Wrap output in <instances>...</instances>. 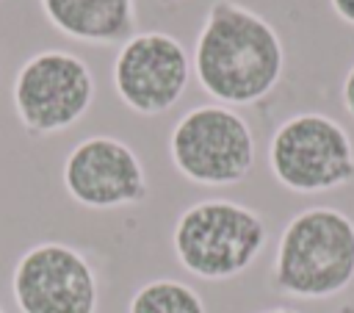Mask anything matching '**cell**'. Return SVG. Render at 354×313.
I'll return each instance as SVG.
<instances>
[{"mask_svg": "<svg viewBox=\"0 0 354 313\" xmlns=\"http://www.w3.org/2000/svg\"><path fill=\"white\" fill-rule=\"evenodd\" d=\"M39 8L61 36L80 44L111 47L136 33V0H39Z\"/></svg>", "mask_w": 354, "mask_h": 313, "instance_id": "10", "label": "cell"}, {"mask_svg": "<svg viewBox=\"0 0 354 313\" xmlns=\"http://www.w3.org/2000/svg\"><path fill=\"white\" fill-rule=\"evenodd\" d=\"M97 94L91 66L69 50H36L28 55L11 86L17 122L33 138L55 136L77 125Z\"/></svg>", "mask_w": 354, "mask_h": 313, "instance_id": "6", "label": "cell"}, {"mask_svg": "<svg viewBox=\"0 0 354 313\" xmlns=\"http://www.w3.org/2000/svg\"><path fill=\"white\" fill-rule=\"evenodd\" d=\"M268 169L293 194H324L354 183V144L348 130L321 114L301 111L277 125L268 141Z\"/></svg>", "mask_w": 354, "mask_h": 313, "instance_id": "5", "label": "cell"}, {"mask_svg": "<svg viewBox=\"0 0 354 313\" xmlns=\"http://www.w3.org/2000/svg\"><path fill=\"white\" fill-rule=\"evenodd\" d=\"M329 6H332L337 19H343L346 25L354 28V0H329Z\"/></svg>", "mask_w": 354, "mask_h": 313, "instance_id": "13", "label": "cell"}, {"mask_svg": "<svg viewBox=\"0 0 354 313\" xmlns=\"http://www.w3.org/2000/svg\"><path fill=\"white\" fill-rule=\"evenodd\" d=\"M11 296L19 313H97L100 280L72 244L39 241L17 258Z\"/></svg>", "mask_w": 354, "mask_h": 313, "instance_id": "8", "label": "cell"}, {"mask_svg": "<svg viewBox=\"0 0 354 313\" xmlns=\"http://www.w3.org/2000/svg\"><path fill=\"white\" fill-rule=\"evenodd\" d=\"M0 313H6V307H3V305H0Z\"/></svg>", "mask_w": 354, "mask_h": 313, "instance_id": "15", "label": "cell"}, {"mask_svg": "<svg viewBox=\"0 0 354 313\" xmlns=\"http://www.w3.org/2000/svg\"><path fill=\"white\" fill-rule=\"evenodd\" d=\"M340 102H343L346 114L354 119V64H351L348 72L343 75V83H340Z\"/></svg>", "mask_w": 354, "mask_h": 313, "instance_id": "12", "label": "cell"}, {"mask_svg": "<svg viewBox=\"0 0 354 313\" xmlns=\"http://www.w3.org/2000/svg\"><path fill=\"white\" fill-rule=\"evenodd\" d=\"M61 183L66 197L88 211L130 208L149 197L138 152L116 136L80 138L64 158Z\"/></svg>", "mask_w": 354, "mask_h": 313, "instance_id": "9", "label": "cell"}, {"mask_svg": "<svg viewBox=\"0 0 354 313\" xmlns=\"http://www.w3.org/2000/svg\"><path fill=\"white\" fill-rule=\"evenodd\" d=\"M254 133L227 105L205 102L185 111L169 133V158L180 177L205 188L246 180L254 166Z\"/></svg>", "mask_w": 354, "mask_h": 313, "instance_id": "4", "label": "cell"}, {"mask_svg": "<svg viewBox=\"0 0 354 313\" xmlns=\"http://www.w3.org/2000/svg\"><path fill=\"white\" fill-rule=\"evenodd\" d=\"M257 313H301V310H296V307H285V305H277V307H263V310H257Z\"/></svg>", "mask_w": 354, "mask_h": 313, "instance_id": "14", "label": "cell"}, {"mask_svg": "<svg viewBox=\"0 0 354 313\" xmlns=\"http://www.w3.org/2000/svg\"><path fill=\"white\" fill-rule=\"evenodd\" d=\"M266 219L235 199L207 197L188 205L171 230V252L177 263L207 283L243 274L266 249Z\"/></svg>", "mask_w": 354, "mask_h": 313, "instance_id": "3", "label": "cell"}, {"mask_svg": "<svg viewBox=\"0 0 354 313\" xmlns=\"http://www.w3.org/2000/svg\"><path fill=\"white\" fill-rule=\"evenodd\" d=\"M199 89L227 108L257 105L282 80L285 47L277 28L238 0H213L191 50Z\"/></svg>", "mask_w": 354, "mask_h": 313, "instance_id": "1", "label": "cell"}, {"mask_svg": "<svg viewBox=\"0 0 354 313\" xmlns=\"http://www.w3.org/2000/svg\"><path fill=\"white\" fill-rule=\"evenodd\" d=\"M127 313H207V307L194 285L174 277H155L133 291Z\"/></svg>", "mask_w": 354, "mask_h": 313, "instance_id": "11", "label": "cell"}, {"mask_svg": "<svg viewBox=\"0 0 354 313\" xmlns=\"http://www.w3.org/2000/svg\"><path fill=\"white\" fill-rule=\"evenodd\" d=\"M354 280V219L329 205H313L288 219L279 233L271 285L293 299H329Z\"/></svg>", "mask_w": 354, "mask_h": 313, "instance_id": "2", "label": "cell"}, {"mask_svg": "<svg viewBox=\"0 0 354 313\" xmlns=\"http://www.w3.org/2000/svg\"><path fill=\"white\" fill-rule=\"evenodd\" d=\"M163 3H174V0H163Z\"/></svg>", "mask_w": 354, "mask_h": 313, "instance_id": "16", "label": "cell"}, {"mask_svg": "<svg viewBox=\"0 0 354 313\" xmlns=\"http://www.w3.org/2000/svg\"><path fill=\"white\" fill-rule=\"evenodd\" d=\"M191 53L166 30H138L124 39L111 64L116 97L138 116L171 111L191 80Z\"/></svg>", "mask_w": 354, "mask_h": 313, "instance_id": "7", "label": "cell"}]
</instances>
